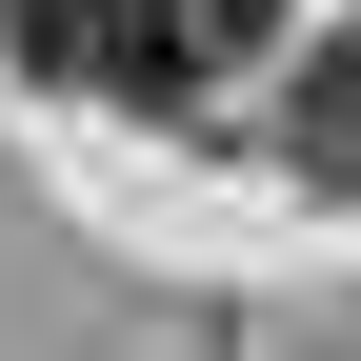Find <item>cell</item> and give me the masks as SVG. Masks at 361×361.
<instances>
[{
    "instance_id": "obj_1",
    "label": "cell",
    "mask_w": 361,
    "mask_h": 361,
    "mask_svg": "<svg viewBox=\"0 0 361 361\" xmlns=\"http://www.w3.org/2000/svg\"><path fill=\"white\" fill-rule=\"evenodd\" d=\"M0 61L40 101H101V121H201L221 0H0Z\"/></svg>"
},
{
    "instance_id": "obj_2",
    "label": "cell",
    "mask_w": 361,
    "mask_h": 361,
    "mask_svg": "<svg viewBox=\"0 0 361 361\" xmlns=\"http://www.w3.org/2000/svg\"><path fill=\"white\" fill-rule=\"evenodd\" d=\"M281 180L361 201V61H301V80H281Z\"/></svg>"
}]
</instances>
